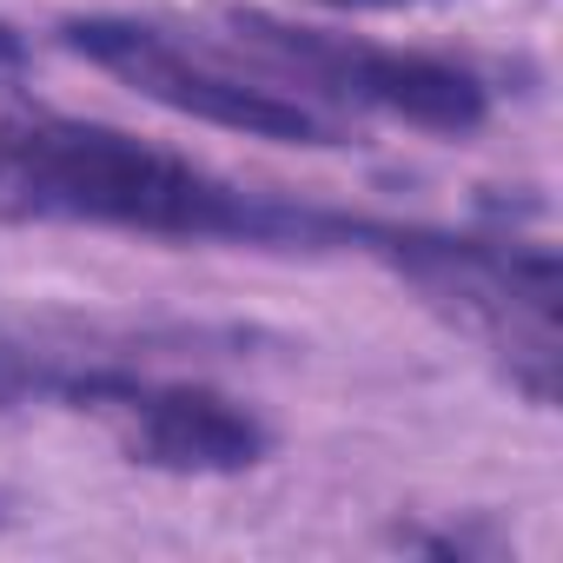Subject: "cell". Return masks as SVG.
I'll return each mask as SVG.
<instances>
[{
    "instance_id": "6da1fadb",
    "label": "cell",
    "mask_w": 563,
    "mask_h": 563,
    "mask_svg": "<svg viewBox=\"0 0 563 563\" xmlns=\"http://www.w3.org/2000/svg\"><path fill=\"white\" fill-rule=\"evenodd\" d=\"M0 219L252 252H365L378 225L365 212L232 186L126 126L41 107L0 120Z\"/></svg>"
},
{
    "instance_id": "7a4b0ae2",
    "label": "cell",
    "mask_w": 563,
    "mask_h": 563,
    "mask_svg": "<svg viewBox=\"0 0 563 563\" xmlns=\"http://www.w3.org/2000/svg\"><path fill=\"white\" fill-rule=\"evenodd\" d=\"M245 352L252 332L192 319H0V411L21 405L100 411L133 378Z\"/></svg>"
},
{
    "instance_id": "3957f363",
    "label": "cell",
    "mask_w": 563,
    "mask_h": 563,
    "mask_svg": "<svg viewBox=\"0 0 563 563\" xmlns=\"http://www.w3.org/2000/svg\"><path fill=\"white\" fill-rule=\"evenodd\" d=\"M60 47L166 113H186V120H206V126H225L245 140H272V146H339V126L319 107L219 67L212 54H199L192 41H173L153 21L74 14V21H60Z\"/></svg>"
},
{
    "instance_id": "277c9868",
    "label": "cell",
    "mask_w": 563,
    "mask_h": 563,
    "mask_svg": "<svg viewBox=\"0 0 563 563\" xmlns=\"http://www.w3.org/2000/svg\"><path fill=\"white\" fill-rule=\"evenodd\" d=\"M232 34L252 54L278 60L286 74L312 80L319 93L372 107V113H391V120H405L418 133L464 140V133H477L490 120L484 80L471 67H457V60H438V54H405V47H378V41L299 27V21H278V14H258V8H239Z\"/></svg>"
},
{
    "instance_id": "5b68a950",
    "label": "cell",
    "mask_w": 563,
    "mask_h": 563,
    "mask_svg": "<svg viewBox=\"0 0 563 563\" xmlns=\"http://www.w3.org/2000/svg\"><path fill=\"white\" fill-rule=\"evenodd\" d=\"M120 431V451L146 471L173 477H239L272 457V431L258 411L199 378H133L100 405Z\"/></svg>"
},
{
    "instance_id": "8992f818",
    "label": "cell",
    "mask_w": 563,
    "mask_h": 563,
    "mask_svg": "<svg viewBox=\"0 0 563 563\" xmlns=\"http://www.w3.org/2000/svg\"><path fill=\"white\" fill-rule=\"evenodd\" d=\"M21 60H27V41H21L8 21H0V74H8V67H21Z\"/></svg>"
},
{
    "instance_id": "52a82bcc",
    "label": "cell",
    "mask_w": 563,
    "mask_h": 563,
    "mask_svg": "<svg viewBox=\"0 0 563 563\" xmlns=\"http://www.w3.org/2000/svg\"><path fill=\"white\" fill-rule=\"evenodd\" d=\"M339 8H372V0H339Z\"/></svg>"
}]
</instances>
